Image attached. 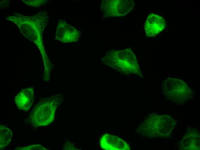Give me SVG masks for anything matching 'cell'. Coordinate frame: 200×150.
Masks as SVG:
<instances>
[{
	"label": "cell",
	"mask_w": 200,
	"mask_h": 150,
	"mask_svg": "<svg viewBox=\"0 0 200 150\" xmlns=\"http://www.w3.org/2000/svg\"><path fill=\"white\" fill-rule=\"evenodd\" d=\"M34 100V89L27 87L22 90L15 98V103L20 109L27 111L32 104Z\"/></svg>",
	"instance_id": "obj_8"
},
{
	"label": "cell",
	"mask_w": 200,
	"mask_h": 150,
	"mask_svg": "<svg viewBox=\"0 0 200 150\" xmlns=\"http://www.w3.org/2000/svg\"><path fill=\"white\" fill-rule=\"evenodd\" d=\"M164 83L162 85L165 94L172 101L182 103L192 96V91L183 81L170 78Z\"/></svg>",
	"instance_id": "obj_3"
},
{
	"label": "cell",
	"mask_w": 200,
	"mask_h": 150,
	"mask_svg": "<svg viewBox=\"0 0 200 150\" xmlns=\"http://www.w3.org/2000/svg\"><path fill=\"white\" fill-rule=\"evenodd\" d=\"M12 135L10 129L5 125L0 126V149H4L10 142Z\"/></svg>",
	"instance_id": "obj_9"
},
{
	"label": "cell",
	"mask_w": 200,
	"mask_h": 150,
	"mask_svg": "<svg viewBox=\"0 0 200 150\" xmlns=\"http://www.w3.org/2000/svg\"><path fill=\"white\" fill-rule=\"evenodd\" d=\"M165 25V21L161 17L153 13L149 14L144 26L146 36H155L163 30Z\"/></svg>",
	"instance_id": "obj_6"
},
{
	"label": "cell",
	"mask_w": 200,
	"mask_h": 150,
	"mask_svg": "<svg viewBox=\"0 0 200 150\" xmlns=\"http://www.w3.org/2000/svg\"><path fill=\"white\" fill-rule=\"evenodd\" d=\"M18 150H48L39 145H31L23 147H18L15 149Z\"/></svg>",
	"instance_id": "obj_10"
},
{
	"label": "cell",
	"mask_w": 200,
	"mask_h": 150,
	"mask_svg": "<svg viewBox=\"0 0 200 150\" xmlns=\"http://www.w3.org/2000/svg\"><path fill=\"white\" fill-rule=\"evenodd\" d=\"M175 123L170 116L152 114L147 117L140 129L142 133L148 136L167 137L172 132Z\"/></svg>",
	"instance_id": "obj_2"
},
{
	"label": "cell",
	"mask_w": 200,
	"mask_h": 150,
	"mask_svg": "<svg viewBox=\"0 0 200 150\" xmlns=\"http://www.w3.org/2000/svg\"><path fill=\"white\" fill-rule=\"evenodd\" d=\"M134 5L132 0H103L101 8L106 16H123L133 9Z\"/></svg>",
	"instance_id": "obj_4"
},
{
	"label": "cell",
	"mask_w": 200,
	"mask_h": 150,
	"mask_svg": "<svg viewBox=\"0 0 200 150\" xmlns=\"http://www.w3.org/2000/svg\"><path fill=\"white\" fill-rule=\"evenodd\" d=\"M80 33L63 20H60L57 28L56 38L64 43L77 42Z\"/></svg>",
	"instance_id": "obj_5"
},
{
	"label": "cell",
	"mask_w": 200,
	"mask_h": 150,
	"mask_svg": "<svg viewBox=\"0 0 200 150\" xmlns=\"http://www.w3.org/2000/svg\"><path fill=\"white\" fill-rule=\"evenodd\" d=\"M62 100L60 94L42 98L31 111L28 121L34 127L45 126L53 121L57 108Z\"/></svg>",
	"instance_id": "obj_1"
},
{
	"label": "cell",
	"mask_w": 200,
	"mask_h": 150,
	"mask_svg": "<svg viewBox=\"0 0 200 150\" xmlns=\"http://www.w3.org/2000/svg\"><path fill=\"white\" fill-rule=\"evenodd\" d=\"M101 147L106 150H130L128 145L118 136L105 134L101 138L100 141Z\"/></svg>",
	"instance_id": "obj_7"
}]
</instances>
